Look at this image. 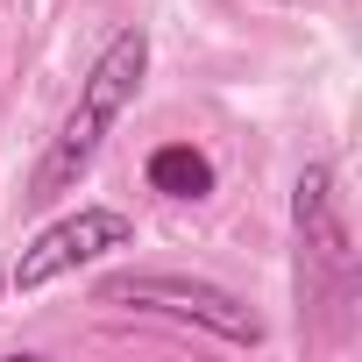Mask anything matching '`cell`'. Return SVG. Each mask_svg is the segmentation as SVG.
Here are the masks:
<instances>
[{"label": "cell", "mask_w": 362, "mask_h": 362, "mask_svg": "<svg viewBox=\"0 0 362 362\" xmlns=\"http://www.w3.org/2000/svg\"><path fill=\"white\" fill-rule=\"evenodd\" d=\"M142 71H149V36H142V29H121V36L93 57V71L78 78V100H71L64 128L50 135V156L36 163V199H57L64 185H78V177L93 170L107 128H114V121L128 114V100L142 93Z\"/></svg>", "instance_id": "cell-1"}, {"label": "cell", "mask_w": 362, "mask_h": 362, "mask_svg": "<svg viewBox=\"0 0 362 362\" xmlns=\"http://www.w3.org/2000/svg\"><path fill=\"white\" fill-rule=\"evenodd\" d=\"M93 305L163 313V320H177V327H199V334L235 341V348H256V341H263V320H256L235 291H221V284H206V277H177V270H114V277L93 284Z\"/></svg>", "instance_id": "cell-2"}, {"label": "cell", "mask_w": 362, "mask_h": 362, "mask_svg": "<svg viewBox=\"0 0 362 362\" xmlns=\"http://www.w3.org/2000/svg\"><path fill=\"white\" fill-rule=\"evenodd\" d=\"M128 242H135V221H128V214H114V206H78V214L50 221L36 242H22V256L8 263V284H15V291H43V284L71 277L78 263H93V256H107V249H128Z\"/></svg>", "instance_id": "cell-3"}, {"label": "cell", "mask_w": 362, "mask_h": 362, "mask_svg": "<svg viewBox=\"0 0 362 362\" xmlns=\"http://www.w3.org/2000/svg\"><path fill=\"white\" fill-rule=\"evenodd\" d=\"M291 221H298L305 249H313L327 270H348V214H341V192H334V170H327V163H305V170H298Z\"/></svg>", "instance_id": "cell-4"}, {"label": "cell", "mask_w": 362, "mask_h": 362, "mask_svg": "<svg viewBox=\"0 0 362 362\" xmlns=\"http://www.w3.org/2000/svg\"><path fill=\"white\" fill-rule=\"evenodd\" d=\"M149 185H156L163 199H206V192H214V156L192 149V142H163V149L149 156Z\"/></svg>", "instance_id": "cell-5"}, {"label": "cell", "mask_w": 362, "mask_h": 362, "mask_svg": "<svg viewBox=\"0 0 362 362\" xmlns=\"http://www.w3.org/2000/svg\"><path fill=\"white\" fill-rule=\"evenodd\" d=\"M0 284H8V270H0Z\"/></svg>", "instance_id": "cell-6"}]
</instances>
